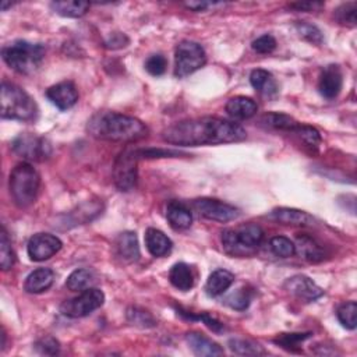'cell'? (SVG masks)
Masks as SVG:
<instances>
[{
    "label": "cell",
    "instance_id": "6da1fadb",
    "mask_svg": "<svg viewBox=\"0 0 357 357\" xmlns=\"http://www.w3.org/2000/svg\"><path fill=\"white\" fill-rule=\"evenodd\" d=\"M246 130L233 122L219 118H198L183 120L168 127L162 138L173 145L199 147L230 144L246 140Z\"/></svg>",
    "mask_w": 357,
    "mask_h": 357
},
{
    "label": "cell",
    "instance_id": "7a4b0ae2",
    "mask_svg": "<svg viewBox=\"0 0 357 357\" xmlns=\"http://www.w3.org/2000/svg\"><path fill=\"white\" fill-rule=\"evenodd\" d=\"M87 131L104 141L136 142L148 136V127L138 119L118 112H98L87 125Z\"/></svg>",
    "mask_w": 357,
    "mask_h": 357
},
{
    "label": "cell",
    "instance_id": "3957f363",
    "mask_svg": "<svg viewBox=\"0 0 357 357\" xmlns=\"http://www.w3.org/2000/svg\"><path fill=\"white\" fill-rule=\"evenodd\" d=\"M5 63L20 74H31L39 69L45 59V47L39 43L16 41L2 49Z\"/></svg>",
    "mask_w": 357,
    "mask_h": 357
},
{
    "label": "cell",
    "instance_id": "277c9868",
    "mask_svg": "<svg viewBox=\"0 0 357 357\" xmlns=\"http://www.w3.org/2000/svg\"><path fill=\"white\" fill-rule=\"evenodd\" d=\"M264 240V230L254 224L241 225L222 232L224 250L233 257H248Z\"/></svg>",
    "mask_w": 357,
    "mask_h": 357
},
{
    "label": "cell",
    "instance_id": "5b68a950",
    "mask_svg": "<svg viewBox=\"0 0 357 357\" xmlns=\"http://www.w3.org/2000/svg\"><path fill=\"white\" fill-rule=\"evenodd\" d=\"M38 115L35 100L21 87L3 81L2 83V118L10 120L30 122Z\"/></svg>",
    "mask_w": 357,
    "mask_h": 357
},
{
    "label": "cell",
    "instance_id": "8992f818",
    "mask_svg": "<svg viewBox=\"0 0 357 357\" xmlns=\"http://www.w3.org/2000/svg\"><path fill=\"white\" fill-rule=\"evenodd\" d=\"M41 186L38 171L28 162L19 164L10 173V194L19 207L25 208L36 199Z\"/></svg>",
    "mask_w": 357,
    "mask_h": 357
},
{
    "label": "cell",
    "instance_id": "52a82bcc",
    "mask_svg": "<svg viewBox=\"0 0 357 357\" xmlns=\"http://www.w3.org/2000/svg\"><path fill=\"white\" fill-rule=\"evenodd\" d=\"M207 63L204 47L193 41H182L175 50V76L187 77Z\"/></svg>",
    "mask_w": 357,
    "mask_h": 357
},
{
    "label": "cell",
    "instance_id": "ba28073f",
    "mask_svg": "<svg viewBox=\"0 0 357 357\" xmlns=\"http://www.w3.org/2000/svg\"><path fill=\"white\" fill-rule=\"evenodd\" d=\"M104 303V292L96 288H89L81 292L77 297L63 301L61 304V313L69 318H83L102 307Z\"/></svg>",
    "mask_w": 357,
    "mask_h": 357
},
{
    "label": "cell",
    "instance_id": "9c48e42d",
    "mask_svg": "<svg viewBox=\"0 0 357 357\" xmlns=\"http://www.w3.org/2000/svg\"><path fill=\"white\" fill-rule=\"evenodd\" d=\"M12 149L25 161L43 162L52 155V145L41 136L36 134H20L12 141Z\"/></svg>",
    "mask_w": 357,
    "mask_h": 357
},
{
    "label": "cell",
    "instance_id": "30bf717a",
    "mask_svg": "<svg viewBox=\"0 0 357 357\" xmlns=\"http://www.w3.org/2000/svg\"><path fill=\"white\" fill-rule=\"evenodd\" d=\"M137 164L136 148H126L118 157L113 166V180L120 191H130L137 184Z\"/></svg>",
    "mask_w": 357,
    "mask_h": 357
},
{
    "label": "cell",
    "instance_id": "8fae6325",
    "mask_svg": "<svg viewBox=\"0 0 357 357\" xmlns=\"http://www.w3.org/2000/svg\"><path fill=\"white\" fill-rule=\"evenodd\" d=\"M195 211L206 219L217 222H229L239 217V210L230 204L214 198H199L194 201Z\"/></svg>",
    "mask_w": 357,
    "mask_h": 357
},
{
    "label": "cell",
    "instance_id": "7c38bea8",
    "mask_svg": "<svg viewBox=\"0 0 357 357\" xmlns=\"http://www.w3.org/2000/svg\"><path fill=\"white\" fill-rule=\"evenodd\" d=\"M63 243L59 237L50 235V233H36L34 235L27 244L28 256L32 261L41 263L45 260H49L58 254L62 248Z\"/></svg>",
    "mask_w": 357,
    "mask_h": 357
},
{
    "label": "cell",
    "instance_id": "4fadbf2b",
    "mask_svg": "<svg viewBox=\"0 0 357 357\" xmlns=\"http://www.w3.org/2000/svg\"><path fill=\"white\" fill-rule=\"evenodd\" d=\"M285 289L304 303H313L324 296V290L309 277L294 275L285 282Z\"/></svg>",
    "mask_w": 357,
    "mask_h": 357
},
{
    "label": "cell",
    "instance_id": "5bb4252c",
    "mask_svg": "<svg viewBox=\"0 0 357 357\" xmlns=\"http://www.w3.org/2000/svg\"><path fill=\"white\" fill-rule=\"evenodd\" d=\"M46 98L61 111L73 108L78 100V91L72 81H63L46 91Z\"/></svg>",
    "mask_w": 357,
    "mask_h": 357
},
{
    "label": "cell",
    "instance_id": "9a60e30c",
    "mask_svg": "<svg viewBox=\"0 0 357 357\" xmlns=\"http://www.w3.org/2000/svg\"><path fill=\"white\" fill-rule=\"evenodd\" d=\"M343 85V74L338 65L325 66L320 74L318 89L327 99H334L339 95Z\"/></svg>",
    "mask_w": 357,
    "mask_h": 357
},
{
    "label": "cell",
    "instance_id": "2e32d148",
    "mask_svg": "<svg viewBox=\"0 0 357 357\" xmlns=\"http://www.w3.org/2000/svg\"><path fill=\"white\" fill-rule=\"evenodd\" d=\"M186 340L190 346V349L197 356L202 357H214V356H222L224 349L215 343L213 339L207 338L201 332H188L186 335Z\"/></svg>",
    "mask_w": 357,
    "mask_h": 357
},
{
    "label": "cell",
    "instance_id": "e0dca14e",
    "mask_svg": "<svg viewBox=\"0 0 357 357\" xmlns=\"http://www.w3.org/2000/svg\"><path fill=\"white\" fill-rule=\"evenodd\" d=\"M268 218L282 225L293 226H310L314 224V218L310 214L294 208H277L268 215Z\"/></svg>",
    "mask_w": 357,
    "mask_h": 357
},
{
    "label": "cell",
    "instance_id": "ac0fdd59",
    "mask_svg": "<svg viewBox=\"0 0 357 357\" xmlns=\"http://www.w3.org/2000/svg\"><path fill=\"white\" fill-rule=\"evenodd\" d=\"M145 246L151 256L164 257L171 252L173 243L164 232L149 228L145 232Z\"/></svg>",
    "mask_w": 357,
    "mask_h": 357
},
{
    "label": "cell",
    "instance_id": "d6986e66",
    "mask_svg": "<svg viewBox=\"0 0 357 357\" xmlns=\"http://www.w3.org/2000/svg\"><path fill=\"white\" fill-rule=\"evenodd\" d=\"M259 107L256 102L247 96L230 98L226 104V112L230 118L236 120H246L257 113Z\"/></svg>",
    "mask_w": 357,
    "mask_h": 357
},
{
    "label": "cell",
    "instance_id": "ffe728a7",
    "mask_svg": "<svg viewBox=\"0 0 357 357\" xmlns=\"http://www.w3.org/2000/svg\"><path fill=\"white\" fill-rule=\"evenodd\" d=\"M250 83L254 89H257L266 98L275 99L279 94V88H278V84H277L274 76L267 70H263V69L254 70L250 74Z\"/></svg>",
    "mask_w": 357,
    "mask_h": 357
},
{
    "label": "cell",
    "instance_id": "44dd1931",
    "mask_svg": "<svg viewBox=\"0 0 357 357\" xmlns=\"http://www.w3.org/2000/svg\"><path fill=\"white\" fill-rule=\"evenodd\" d=\"M294 248L299 256L309 263H321L324 260V250L310 236L301 235L294 243Z\"/></svg>",
    "mask_w": 357,
    "mask_h": 357
},
{
    "label": "cell",
    "instance_id": "7402d4cb",
    "mask_svg": "<svg viewBox=\"0 0 357 357\" xmlns=\"http://www.w3.org/2000/svg\"><path fill=\"white\" fill-rule=\"evenodd\" d=\"M55 281V272L50 268H38L34 272H31L24 283V289L28 293L39 294L46 292L50 286L54 285Z\"/></svg>",
    "mask_w": 357,
    "mask_h": 357
},
{
    "label": "cell",
    "instance_id": "603a6c76",
    "mask_svg": "<svg viewBox=\"0 0 357 357\" xmlns=\"http://www.w3.org/2000/svg\"><path fill=\"white\" fill-rule=\"evenodd\" d=\"M118 256L126 263H134L140 259V246L136 232H123L116 240Z\"/></svg>",
    "mask_w": 357,
    "mask_h": 357
},
{
    "label": "cell",
    "instance_id": "cb8c5ba5",
    "mask_svg": "<svg viewBox=\"0 0 357 357\" xmlns=\"http://www.w3.org/2000/svg\"><path fill=\"white\" fill-rule=\"evenodd\" d=\"M166 218L176 230L188 229L193 224V215L187 206L180 201H171L166 207Z\"/></svg>",
    "mask_w": 357,
    "mask_h": 357
},
{
    "label": "cell",
    "instance_id": "d4e9b609",
    "mask_svg": "<svg viewBox=\"0 0 357 357\" xmlns=\"http://www.w3.org/2000/svg\"><path fill=\"white\" fill-rule=\"evenodd\" d=\"M235 282V275L226 270L214 271L206 285V290L210 296H219L225 293Z\"/></svg>",
    "mask_w": 357,
    "mask_h": 357
},
{
    "label": "cell",
    "instance_id": "484cf974",
    "mask_svg": "<svg viewBox=\"0 0 357 357\" xmlns=\"http://www.w3.org/2000/svg\"><path fill=\"white\" fill-rule=\"evenodd\" d=\"M169 281L176 289L182 292L190 290L194 286V275L190 266L184 263L175 264L169 272Z\"/></svg>",
    "mask_w": 357,
    "mask_h": 357
},
{
    "label": "cell",
    "instance_id": "4316f807",
    "mask_svg": "<svg viewBox=\"0 0 357 357\" xmlns=\"http://www.w3.org/2000/svg\"><path fill=\"white\" fill-rule=\"evenodd\" d=\"M50 9H52L56 14L62 17L69 19H78L87 14L89 9L88 2H78V0H67V2H52L50 3Z\"/></svg>",
    "mask_w": 357,
    "mask_h": 357
},
{
    "label": "cell",
    "instance_id": "83f0119b",
    "mask_svg": "<svg viewBox=\"0 0 357 357\" xmlns=\"http://www.w3.org/2000/svg\"><path fill=\"white\" fill-rule=\"evenodd\" d=\"M96 282L95 272L92 270H76L66 281V288L72 292H84Z\"/></svg>",
    "mask_w": 357,
    "mask_h": 357
},
{
    "label": "cell",
    "instance_id": "f1b7e54d",
    "mask_svg": "<svg viewBox=\"0 0 357 357\" xmlns=\"http://www.w3.org/2000/svg\"><path fill=\"white\" fill-rule=\"evenodd\" d=\"M261 122L271 129L282 130V131H293L300 123L296 122L292 116L285 113H268L264 115Z\"/></svg>",
    "mask_w": 357,
    "mask_h": 357
},
{
    "label": "cell",
    "instance_id": "f546056e",
    "mask_svg": "<svg viewBox=\"0 0 357 357\" xmlns=\"http://www.w3.org/2000/svg\"><path fill=\"white\" fill-rule=\"evenodd\" d=\"M14 263H16V254L12 248V241L3 226L2 233H0V266H2L3 271H9L13 268Z\"/></svg>",
    "mask_w": 357,
    "mask_h": 357
},
{
    "label": "cell",
    "instance_id": "4dcf8cb0",
    "mask_svg": "<svg viewBox=\"0 0 357 357\" xmlns=\"http://www.w3.org/2000/svg\"><path fill=\"white\" fill-rule=\"evenodd\" d=\"M336 317L339 323L346 328V329H356L357 327V304L354 301H346L340 304L336 310Z\"/></svg>",
    "mask_w": 357,
    "mask_h": 357
},
{
    "label": "cell",
    "instance_id": "1f68e13d",
    "mask_svg": "<svg viewBox=\"0 0 357 357\" xmlns=\"http://www.w3.org/2000/svg\"><path fill=\"white\" fill-rule=\"evenodd\" d=\"M292 133H294L303 141V144L307 148H310L312 151H317L321 144L320 131L312 126L299 125Z\"/></svg>",
    "mask_w": 357,
    "mask_h": 357
},
{
    "label": "cell",
    "instance_id": "d6a6232c",
    "mask_svg": "<svg viewBox=\"0 0 357 357\" xmlns=\"http://www.w3.org/2000/svg\"><path fill=\"white\" fill-rule=\"evenodd\" d=\"M228 345L233 353L241 354V356H261V354L267 353L263 346H260L259 343H254L251 340L230 339Z\"/></svg>",
    "mask_w": 357,
    "mask_h": 357
},
{
    "label": "cell",
    "instance_id": "836d02e7",
    "mask_svg": "<svg viewBox=\"0 0 357 357\" xmlns=\"http://www.w3.org/2000/svg\"><path fill=\"white\" fill-rule=\"evenodd\" d=\"M270 248L277 257L289 259L296 254L294 243L285 236H275L270 240Z\"/></svg>",
    "mask_w": 357,
    "mask_h": 357
},
{
    "label": "cell",
    "instance_id": "e575fe53",
    "mask_svg": "<svg viewBox=\"0 0 357 357\" xmlns=\"http://www.w3.org/2000/svg\"><path fill=\"white\" fill-rule=\"evenodd\" d=\"M129 323L134 327H140V328H152L157 325L155 318L152 317L151 313L140 309V307H130L127 309V314H126Z\"/></svg>",
    "mask_w": 357,
    "mask_h": 357
},
{
    "label": "cell",
    "instance_id": "d590c367",
    "mask_svg": "<svg viewBox=\"0 0 357 357\" xmlns=\"http://www.w3.org/2000/svg\"><path fill=\"white\" fill-rule=\"evenodd\" d=\"M296 30L299 32V35L305 39L310 43L314 45H321L324 42V35L320 31V28H317L316 25L310 24V23H305V21H299L296 24Z\"/></svg>",
    "mask_w": 357,
    "mask_h": 357
},
{
    "label": "cell",
    "instance_id": "8d00e7d4",
    "mask_svg": "<svg viewBox=\"0 0 357 357\" xmlns=\"http://www.w3.org/2000/svg\"><path fill=\"white\" fill-rule=\"evenodd\" d=\"M310 336H312L310 332H307V334H281L278 338L274 339V342L289 351H296L299 345L301 342H304L305 339H309Z\"/></svg>",
    "mask_w": 357,
    "mask_h": 357
},
{
    "label": "cell",
    "instance_id": "74e56055",
    "mask_svg": "<svg viewBox=\"0 0 357 357\" xmlns=\"http://www.w3.org/2000/svg\"><path fill=\"white\" fill-rule=\"evenodd\" d=\"M356 12H357V3L350 2L339 6L335 12V19L339 24L354 27L356 25Z\"/></svg>",
    "mask_w": 357,
    "mask_h": 357
},
{
    "label": "cell",
    "instance_id": "f35d334b",
    "mask_svg": "<svg viewBox=\"0 0 357 357\" xmlns=\"http://www.w3.org/2000/svg\"><path fill=\"white\" fill-rule=\"evenodd\" d=\"M251 297H252V293L247 289H239L236 293L230 294L226 300V304H229L232 309L235 310H239V312H243L246 310L248 305H250V301H251Z\"/></svg>",
    "mask_w": 357,
    "mask_h": 357
},
{
    "label": "cell",
    "instance_id": "ab89813d",
    "mask_svg": "<svg viewBox=\"0 0 357 357\" xmlns=\"http://www.w3.org/2000/svg\"><path fill=\"white\" fill-rule=\"evenodd\" d=\"M168 67V61L162 55H152L145 62V70L154 77H160L165 74Z\"/></svg>",
    "mask_w": 357,
    "mask_h": 357
},
{
    "label": "cell",
    "instance_id": "60d3db41",
    "mask_svg": "<svg viewBox=\"0 0 357 357\" xmlns=\"http://www.w3.org/2000/svg\"><path fill=\"white\" fill-rule=\"evenodd\" d=\"M251 46H252L254 50H256L257 54L268 55V54H271V52H274V50H275L277 39L272 35L266 34V35H263V36H260V38H257L256 41H254L251 43Z\"/></svg>",
    "mask_w": 357,
    "mask_h": 357
},
{
    "label": "cell",
    "instance_id": "b9f144b4",
    "mask_svg": "<svg viewBox=\"0 0 357 357\" xmlns=\"http://www.w3.org/2000/svg\"><path fill=\"white\" fill-rule=\"evenodd\" d=\"M35 349L45 356H55L61 350L59 342L54 336H43L35 343Z\"/></svg>",
    "mask_w": 357,
    "mask_h": 357
},
{
    "label": "cell",
    "instance_id": "7bdbcfd3",
    "mask_svg": "<svg viewBox=\"0 0 357 357\" xmlns=\"http://www.w3.org/2000/svg\"><path fill=\"white\" fill-rule=\"evenodd\" d=\"M180 314H183V316H186L187 318H191V320H201L204 324H206L214 332H222L225 329L222 323H219L218 320L210 317L208 314H199V316H191V314H186V313H180Z\"/></svg>",
    "mask_w": 357,
    "mask_h": 357
},
{
    "label": "cell",
    "instance_id": "ee69618b",
    "mask_svg": "<svg viewBox=\"0 0 357 357\" xmlns=\"http://www.w3.org/2000/svg\"><path fill=\"white\" fill-rule=\"evenodd\" d=\"M126 43H129V39L123 34H113L109 41H107V47L118 49V47H125Z\"/></svg>",
    "mask_w": 357,
    "mask_h": 357
},
{
    "label": "cell",
    "instance_id": "f6af8a7d",
    "mask_svg": "<svg viewBox=\"0 0 357 357\" xmlns=\"http://www.w3.org/2000/svg\"><path fill=\"white\" fill-rule=\"evenodd\" d=\"M324 5L317 2H307V3H293L290 5V9H296L297 12H314L321 9Z\"/></svg>",
    "mask_w": 357,
    "mask_h": 357
},
{
    "label": "cell",
    "instance_id": "bcb514c9",
    "mask_svg": "<svg viewBox=\"0 0 357 357\" xmlns=\"http://www.w3.org/2000/svg\"><path fill=\"white\" fill-rule=\"evenodd\" d=\"M187 9H191L194 12H201V10H206L207 8L213 6V3H207V2H190L184 5Z\"/></svg>",
    "mask_w": 357,
    "mask_h": 357
}]
</instances>
